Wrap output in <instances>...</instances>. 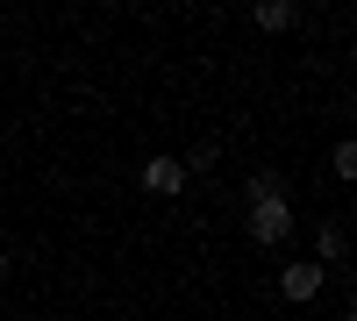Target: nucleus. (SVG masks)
Returning <instances> with one entry per match:
<instances>
[{
	"mask_svg": "<svg viewBox=\"0 0 357 321\" xmlns=\"http://www.w3.org/2000/svg\"><path fill=\"white\" fill-rule=\"evenodd\" d=\"M143 193H158V200L186 193V164L178 157H143Z\"/></svg>",
	"mask_w": 357,
	"mask_h": 321,
	"instance_id": "obj_3",
	"label": "nucleus"
},
{
	"mask_svg": "<svg viewBox=\"0 0 357 321\" xmlns=\"http://www.w3.org/2000/svg\"><path fill=\"white\" fill-rule=\"evenodd\" d=\"M0 279H8V257H0Z\"/></svg>",
	"mask_w": 357,
	"mask_h": 321,
	"instance_id": "obj_9",
	"label": "nucleus"
},
{
	"mask_svg": "<svg viewBox=\"0 0 357 321\" xmlns=\"http://www.w3.org/2000/svg\"><path fill=\"white\" fill-rule=\"evenodd\" d=\"M314 250H321V257H314V265H321V272H329V265H343V250H350V236H343V228L329 221V228H314Z\"/></svg>",
	"mask_w": 357,
	"mask_h": 321,
	"instance_id": "obj_4",
	"label": "nucleus"
},
{
	"mask_svg": "<svg viewBox=\"0 0 357 321\" xmlns=\"http://www.w3.org/2000/svg\"><path fill=\"white\" fill-rule=\"evenodd\" d=\"M336 179H357V143H336V157H329Z\"/></svg>",
	"mask_w": 357,
	"mask_h": 321,
	"instance_id": "obj_8",
	"label": "nucleus"
},
{
	"mask_svg": "<svg viewBox=\"0 0 357 321\" xmlns=\"http://www.w3.org/2000/svg\"><path fill=\"white\" fill-rule=\"evenodd\" d=\"M293 236V208H286V193L279 200H250V243L257 250H279Z\"/></svg>",
	"mask_w": 357,
	"mask_h": 321,
	"instance_id": "obj_1",
	"label": "nucleus"
},
{
	"mask_svg": "<svg viewBox=\"0 0 357 321\" xmlns=\"http://www.w3.org/2000/svg\"><path fill=\"white\" fill-rule=\"evenodd\" d=\"M286 186H279V171H250V200H279Z\"/></svg>",
	"mask_w": 357,
	"mask_h": 321,
	"instance_id": "obj_7",
	"label": "nucleus"
},
{
	"mask_svg": "<svg viewBox=\"0 0 357 321\" xmlns=\"http://www.w3.org/2000/svg\"><path fill=\"white\" fill-rule=\"evenodd\" d=\"M215 157H222V143H193L178 164H186V179H193V171H215Z\"/></svg>",
	"mask_w": 357,
	"mask_h": 321,
	"instance_id": "obj_6",
	"label": "nucleus"
},
{
	"mask_svg": "<svg viewBox=\"0 0 357 321\" xmlns=\"http://www.w3.org/2000/svg\"><path fill=\"white\" fill-rule=\"evenodd\" d=\"M293 22H301L293 0H264V8H257V29H264V36H279V29H293Z\"/></svg>",
	"mask_w": 357,
	"mask_h": 321,
	"instance_id": "obj_5",
	"label": "nucleus"
},
{
	"mask_svg": "<svg viewBox=\"0 0 357 321\" xmlns=\"http://www.w3.org/2000/svg\"><path fill=\"white\" fill-rule=\"evenodd\" d=\"M321 285H329V272H321L314 257H301V265H286V272H279V293H286L293 307H307V300L321 293Z\"/></svg>",
	"mask_w": 357,
	"mask_h": 321,
	"instance_id": "obj_2",
	"label": "nucleus"
}]
</instances>
